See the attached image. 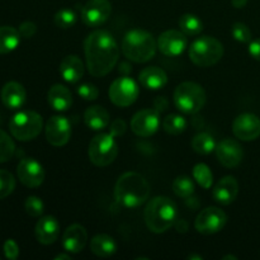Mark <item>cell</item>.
<instances>
[{
  "instance_id": "cell-1",
  "label": "cell",
  "mask_w": 260,
  "mask_h": 260,
  "mask_svg": "<svg viewBox=\"0 0 260 260\" xmlns=\"http://www.w3.org/2000/svg\"><path fill=\"white\" fill-rule=\"evenodd\" d=\"M86 68L90 75L103 78L108 75L118 62L119 47L107 30H94L84 42Z\"/></svg>"
},
{
  "instance_id": "cell-2",
  "label": "cell",
  "mask_w": 260,
  "mask_h": 260,
  "mask_svg": "<svg viewBox=\"0 0 260 260\" xmlns=\"http://www.w3.org/2000/svg\"><path fill=\"white\" fill-rule=\"evenodd\" d=\"M151 188L141 174L127 172L118 178L114 187V198L126 208H136L150 198Z\"/></svg>"
},
{
  "instance_id": "cell-3",
  "label": "cell",
  "mask_w": 260,
  "mask_h": 260,
  "mask_svg": "<svg viewBox=\"0 0 260 260\" xmlns=\"http://www.w3.org/2000/svg\"><path fill=\"white\" fill-rule=\"evenodd\" d=\"M177 216V205L164 196L152 198L144 211L145 223L154 234H162L169 230L172 226H174Z\"/></svg>"
},
{
  "instance_id": "cell-4",
  "label": "cell",
  "mask_w": 260,
  "mask_h": 260,
  "mask_svg": "<svg viewBox=\"0 0 260 260\" xmlns=\"http://www.w3.org/2000/svg\"><path fill=\"white\" fill-rule=\"evenodd\" d=\"M157 43L151 33L142 29H132L124 35L121 50L124 57L137 63L151 60L156 53Z\"/></svg>"
},
{
  "instance_id": "cell-5",
  "label": "cell",
  "mask_w": 260,
  "mask_h": 260,
  "mask_svg": "<svg viewBox=\"0 0 260 260\" xmlns=\"http://www.w3.org/2000/svg\"><path fill=\"white\" fill-rule=\"evenodd\" d=\"M223 46L216 38L202 36L197 38L189 47V58L200 68H210L222 58Z\"/></svg>"
},
{
  "instance_id": "cell-6",
  "label": "cell",
  "mask_w": 260,
  "mask_h": 260,
  "mask_svg": "<svg viewBox=\"0 0 260 260\" xmlns=\"http://www.w3.org/2000/svg\"><path fill=\"white\" fill-rule=\"evenodd\" d=\"M174 103L183 113H198L206 103L205 89L194 81H184L175 89Z\"/></svg>"
},
{
  "instance_id": "cell-7",
  "label": "cell",
  "mask_w": 260,
  "mask_h": 260,
  "mask_svg": "<svg viewBox=\"0 0 260 260\" xmlns=\"http://www.w3.org/2000/svg\"><path fill=\"white\" fill-rule=\"evenodd\" d=\"M43 119L35 111H22L15 113L9 122L10 134L19 141H30L41 134Z\"/></svg>"
},
{
  "instance_id": "cell-8",
  "label": "cell",
  "mask_w": 260,
  "mask_h": 260,
  "mask_svg": "<svg viewBox=\"0 0 260 260\" xmlns=\"http://www.w3.org/2000/svg\"><path fill=\"white\" fill-rule=\"evenodd\" d=\"M118 155V145L111 134L96 135L91 139L88 149L89 160L95 167L104 168L111 165Z\"/></svg>"
},
{
  "instance_id": "cell-9",
  "label": "cell",
  "mask_w": 260,
  "mask_h": 260,
  "mask_svg": "<svg viewBox=\"0 0 260 260\" xmlns=\"http://www.w3.org/2000/svg\"><path fill=\"white\" fill-rule=\"evenodd\" d=\"M140 89L136 81L128 76L116 79L109 86L108 95L112 103L121 108L132 106L139 98Z\"/></svg>"
},
{
  "instance_id": "cell-10",
  "label": "cell",
  "mask_w": 260,
  "mask_h": 260,
  "mask_svg": "<svg viewBox=\"0 0 260 260\" xmlns=\"http://www.w3.org/2000/svg\"><path fill=\"white\" fill-rule=\"evenodd\" d=\"M228 216L221 208L207 207L198 213L194 221V228L202 235H213L225 228Z\"/></svg>"
},
{
  "instance_id": "cell-11",
  "label": "cell",
  "mask_w": 260,
  "mask_h": 260,
  "mask_svg": "<svg viewBox=\"0 0 260 260\" xmlns=\"http://www.w3.org/2000/svg\"><path fill=\"white\" fill-rule=\"evenodd\" d=\"M111 13L109 0H89L81 9V20L88 27H99L108 20Z\"/></svg>"
},
{
  "instance_id": "cell-12",
  "label": "cell",
  "mask_w": 260,
  "mask_h": 260,
  "mask_svg": "<svg viewBox=\"0 0 260 260\" xmlns=\"http://www.w3.org/2000/svg\"><path fill=\"white\" fill-rule=\"evenodd\" d=\"M188 36L182 30L169 29L162 32L157 38V50L165 56L175 57L184 52L188 46Z\"/></svg>"
},
{
  "instance_id": "cell-13",
  "label": "cell",
  "mask_w": 260,
  "mask_h": 260,
  "mask_svg": "<svg viewBox=\"0 0 260 260\" xmlns=\"http://www.w3.org/2000/svg\"><path fill=\"white\" fill-rule=\"evenodd\" d=\"M17 175L23 185L28 188H37L45 180V169L33 157H24L18 164Z\"/></svg>"
},
{
  "instance_id": "cell-14",
  "label": "cell",
  "mask_w": 260,
  "mask_h": 260,
  "mask_svg": "<svg viewBox=\"0 0 260 260\" xmlns=\"http://www.w3.org/2000/svg\"><path fill=\"white\" fill-rule=\"evenodd\" d=\"M159 112L155 109H142L131 119V129L140 137H150L159 129Z\"/></svg>"
},
{
  "instance_id": "cell-15",
  "label": "cell",
  "mask_w": 260,
  "mask_h": 260,
  "mask_svg": "<svg viewBox=\"0 0 260 260\" xmlns=\"http://www.w3.org/2000/svg\"><path fill=\"white\" fill-rule=\"evenodd\" d=\"M46 139L52 146L60 147L69 142L71 137V126L68 118L62 116H52L46 123Z\"/></svg>"
},
{
  "instance_id": "cell-16",
  "label": "cell",
  "mask_w": 260,
  "mask_h": 260,
  "mask_svg": "<svg viewBox=\"0 0 260 260\" xmlns=\"http://www.w3.org/2000/svg\"><path fill=\"white\" fill-rule=\"evenodd\" d=\"M233 132L241 141H254L260 136V118L253 113L239 114L233 122Z\"/></svg>"
},
{
  "instance_id": "cell-17",
  "label": "cell",
  "mask_w": 260,
  "mask_h": 260,
  "mask_svg": "<svg viewBox=\"0 0 260 260\" xmlns=\"http://www.w3.org/2000/svg\"><path fill=\"white\" fill-rule=\"evenodd\" d=\"M216 156H217L220 164L225 168L233 169L241 162L244 157V150L238 141L233 139L222 140L216 145Z\"/></svg>"
},
{
  "instance_id": "cell-18",
  "label": "cell",
  "mask_w": 260,
  "mask_h": 260,
  "mask_svg": "<svg viewBox=\"0 0 260 260\" xmlns=\"http://www.w3.org/2000/svg\"><path fill=\"white\" fill-rule=\"evenodd\" d=\"M88 243V233L85 228L79 223L69 226L62 236V245L68 253L78 254L86 246Z\"/></svg>"
},
{
  "instance_id": "cell-19",
  "label": "cell",
  "mask_w": 260,
  "mask_h": 260,
  "mask_svg": "<svg viewBox=\"0 0 260 260\" xmlns=\"http://www.w3.org/2000/svg\"><path fill=\"white\" fill-rule=\"evenodd\" d=\"M239 194L238 180L231 175L223 177L212 189V197L217 203L229 206L236 200Z\"/></svg>"
},
{
  "instance_id": "cell-20",
  "label": "cell",
  "mask_w": 260,
  "mask_h": 260,
  "mask_svg": "<svg viewBox=\"0 0 260 260\" xmlns=\"http://www.w3.org/2000/svg\"><path fill=\"white\" fill-rule=\"evenodd\" d=\"M36 239L42 245H51L60 235V223L53 216H45L36 225Z\"/></svg>"
},
{
  "instance_id": "cell-21",
  "label": "cell",
  "mask_w": 260,
  "mask_h": 260,
  "mask_svg": "<svg viewBox=\"0 0 260 260\" xmlns=\"http://www.w3.org/2000/svg\"><path fill=\"white\" fill-rule=\"evenodd\" d=\"M0 98L8 109H19L20 107L24 106L27 93L22 84L17 81H9L3 86Z\"/></svg>"
},
{
  "instance_id": "cell-22",
  "label": "cell",
  "mask_w": 260,
  "mask_h": 260,
  "mask_svg": "<svg viewBox=\"0 0 260 260\" xmlns=\"http://www.w3.org/2000/svg\"><path fill=\"white\" fill-rule=\"evenodd\" d=\"M60 74L66 83L75 84L83 78L84 63L76 55H69L62 58L60 63Z\"/></svg>"
},
{
  "instance_id": "cell-23",
  "label": "cell",
  "mask_w": 260,
  "mask_h": 260,
  "mask_svg": "<svg viewBox=\"0 0 260 260\" xmlns=\"http://www.w3.org/2000/svg\"><path fill=\"white\" fill-rule=\"evenodd\" d=\"M139 80L144 88L149 89V90H159L167 85L168 75L161 68L149 66L140 73Z\"/></svg>"
},
{
  "instance_id": "cell-24",
  "label": "cell",
  "mask_w": 260,
  "mask_h": 260,
  "mask_svg": "<svg viewBox=\"0 0 260 260\" xmlns=\"http://www.w3.org/2000/svg\"><path fill=\"white\" fill-rule=\"evenodd\" d=\"M48 104L57 112H65L73 106V95L71 91L61 84H55L51 86L47 93Z\"/></svg>"
},
{
  "instance_id": "cell-25",
  "label": "cell",
  "mask_w": 260,
  "mask_h": 260,
  "mask_svg": "<svg viewBox=\"0 0 260 260\" xmlns=\"http://www.w3.org/2000/svg\"><path fill=\"white\" fill-rule=\"evenodd\" d=\"M109 113L101 106L89 107L84 113V122L93 131H101L109 124Z\"/></svg>"
},
{
  "instance_id": "cell-26",
  "label": "cell",
  "mask_w": 260,
  "mask_h": 260,
  "mask_svg": "<svg viewBox=\"0 0 260 260\" xmlns=\"http://www.w3.org/2000/svg\"><path fill=\"white\" fill-rule=\"evenodd\" d=\"M90 250L96 256L109 258L117 251L116 240L107 234H99L90 240Z\"/></svg>"
},
{
  "instance_id": "cell-27",
  "label": "cell",
  "mask_w": 260,
  "mask_h": 260,
  "mask_svg": "<svg viewBox=\"0 0 260 260\" xmlns=\"http://www.w3.org/2000/svg\"><path fill=\"white\" fill-rule=\"evenodd\" d=\"M20 33L10 25L0 27V55L9 53L14 51L20 43Z\"/></svg>"
},
{
  "instance_id": "cell-28",
  "label": "cell",
  "mask_w": 260,
  "mask_h": 260,
  "mask_svg": "<svg viewBox=\"0 0 260 260\" xmlns=\"http://www.w3.org/2000/svg\"><path fill=\"white\" fill-rule=\"evenodd\" d=\"M179 28L184 35L187 36H198L203 29V23L197 15L190 14H183L179 18Z\"/></svg>"
},
{
  "instance_id": "cell-29",
  "label": "cell",
  "mask_w": 260,
  "mask_h": 260,
  "mask_svg": "<svg viewBox=\"0 0 260 260\" xmlns=\"http://www.w3.org/2000/svg\"><path fill=\"white\" fill-rule=\"evenodd\" d=\"M192 149L194 150L197 154L201 155H208L216 149L215 139L211 136L210 134L206 132H201V134L196 135L192 140Z\"/></svg>"
},
{
  "instance_id": "cell-30",
  "label": "cell",
  "mask_w": 260,
  "mask_h": 260,
  "mask_svg": "<svg viewBox=\"0 0 260 260\" xmlns=\"http://www.w3.org/2000/svg\"><path fill=\"white\" fill-rule=\"evenodd\" d=\"M162 128L169 135H180L187 128V121L179 114H169L162 121Z\"/></svg>"
},
{
  "instance_id": "cell-31",
  "label": "cell",
  "mask_w": 260,
  "mask_h": 260,
  "mask_svg": "<svg viewBox=\"0 0 260 260\" xmlns=\"http://www.w3.org/2000/svg\"><path fill=\"white\" fill-rule=\"evenodd\" d=\"M173 192L180 198H189L194 193V183L187 175H179L173 182Z\"/></svg>"
},
{
  "instance_id": "cell-32",
  "label": "cell",
  "mask_w": 260,
  "mask_h": 260,
  "mask_svg": "<svg viewBox=\"0 0 260 260\" xmlns=\"http://www.w3.org/2000/svg\"><path fill=\"white\" fill-rule=\"evenodd\" d=\"M193 178L196 179V182L201 185V187L206 188H211L213 182V175L211 169L208 168V165L203 164V162H200V164L196 165L193 168Z\"/></svg>"
},
{
  "instance_id": "cell-33",
  "label": "cell",
  "mask_w": 260,
  "mask_h": 260,
  "mask_svg": "<svg viewBox=\"0 0 260 260\" xmlns=\"http://www.w3.org/2000/svg\"><path fill=\"white\" fill-rule=\"evenodd\" d=\"M15 152V145L12 137L0 129V164L9 161Z\"/></svg>"
},
{
  "instance_id": "cell-34",
  "label": "cell",
  "mask_w": 260,
  "mask_h": 260,
  "mask_svg": "<svg viewBox=\"0 0 260 260\" xmlns=\"http://www.w3.org/2000/svg\"><path fill=\"white\" fill-rule=\"evenodd\" d=\"M53 22H55L56 27L68 29L76 23V14L73 9H61L55 14Z\"/></svg>"
},
{
  "instance_id": "cell-35",
  "label": "cell",
  "mask_w": 260,
  "mask_h": 260,
  "mask_svg": "<svg viewBox=\"0 0 260 260\" xmlns=\"http://www.w3.org/2000/svg\"><path fill=\"white\" fill-rule=\"evenodd\" d=\"M15 188V179L12 173L0 169V200L12 194Z\"/></svg>"
},
{
  "instance_id": "cell-36",
  "label": "cell",
  "mask_w": 260,
  "mask_h": 260,
  "mask_svg": "<svg viewBox=\"0 0 260 260\" xmlns=\"http://www.w3.org/2000/svg\"><path fill=\"white\" fill-rule=\"evenodd\" d=\"M24 208L25 212L29 216H32V217H40L43 213V211H45V205H43L42 200L40 197L30 196V197H28L25 200Z\"/></svg>"
},
{
  "instance_id": "cell-37",
  "label": "cell",
  "mask_w": 260,
  "mask_h": 260,
  "mask_svg": "<svg viewBox=\"0 0 260 260\" xmlns=\"http://www.w3.org/2000/svg\"><path fill=\"white\" fill-rule=\"evenodd\" d=\"M231 33H233V37L236 41L241 43H250L251 42V32L249 29V27L244 23L238 22L233 25L231 28Z\"/></svg>"
},
{
  "instance_id": "cell-38",
  "label": "cell",
  "mask_w": 260,
  "mask_h": 260,
  "mask_svg": "<svg viewBox=\"0 0 260 260\" xmlns=\"http://www.w3.org/2000/svg\"><path fill=\"white\" fill-rule=\"evenodd\" d=\"M76 93L85 101H95L99 96V90L94 84L84 83L76 88Z\"/></svg>"
},
{
  "instance_id": "cell-39",
  "label": "cell",
  "mask_w": 260,
  "mask_h": 260,
  "mask_svg": "<svg viewBox=\"0 0 260 260\" xmlns=\"http://www.w3.org/2000/svg\"><path fill=\"white\" fill-rule=\"evenodd\" d=\"M3 249H4V254L7 259L15 260L19 256V246H18V244L13 239H8L4 243Z\"/></svg>"
},
{
  "instance_id": "cell-40",
  "label": "cell",
  "mask_w": 260,
  "mask_h": 260,
  "mask_svg": "<svg viewBox=\"0 0 260 260\" xmlns=\"http://www.w3.org/2000/svg\"><path fill=\"white\" fill-rule=\"evenodd\" d=\"M127 129V124L123 119H114L111 123V128H109V132H111L112 136L119 137L122 135H124Z\"/></svg>"
},
{
  "instance_id": "cell-41",
  "label": "cell",
  "mask_w": 260,
  "mask_h": 260,
  "mask_svg": "<svg viewBox=\"0 0 260 260\" xmlns=\"http://www.w3.org/2000/svg\"><path fill=\"white\" fill-rule=\"evenodd\" d=\"M19 33L23 38H30L37 32V25L33 22H23L19 25Z\"/></svg>"
},
{
  "instance_id": "cell-42",
  "label": "cell",
  "mask_w": 260,
  "mask_h": 260,
  "mask_svg": "<svg viewBox=\"0 0 260 260\" xmlns=\"http://www.w3.org/2000/svg\"><path fill=\"white\" fill-rule=\"evenodd\" d=\"M249 53H250L251 57L260 61V38L249 43Z\"/></svg>"
},
{
  "instance_id": "cell-43",
  "label": "cell",
  "mask_w": 260,
  "mask_h": 260,
  "mask_svg": "<svg viewBox=\"0 0 260 260\" xmlns=\"http://www.w3.org/2000/svg\"><path fill=\"white\" fill-rule=\"evenodd\" d=\"M246 4H248V0H233V5L235 8H238V9H241Z\"/></svg>"
},
{
  "instance_id": "cell-44",
  "label": "cell",
  "mask_w": 260,
  "mask_h": 260,
  "mask_svg": "<svg viewBox=\"0 0 260 260\" xmlns=\"http://www.w3.org/2000/svg\"><path fill=\"white\" fill-rule=\"evenodd\" d=\"M62 259H65V260H71L70 255H68V254H58V255L55 258V260H62Z\"/></svg>"
},
{
  "instance_id": "cell-45",
  "label": "cell",
  "mask_w": 260,
  "mask_h": 260,
  "mask_svg": "<svg viewBox=\"0 0 260 260\" xmlns=\"http://www.w3.org/2000/svg\"><path fill=\"white\" fill-rule=\"evenodd\" d=\"M222 259L223 260H225V259H234V260H236L238 258H236V256H234V255H226V256H223Z\"/></svg>"
},
{
  "instance_id": "cell-46",
  "label": "cell",
  "mask_w": 260,
  "mask_h": 260,
  "mask_svg": "<svg viewBox=\"0 0 260 260\" xmlns=\"http://www.w3.org/2000/svg\"><path fill=\"white\" fill-rule=\"evenodd\" d=\"M189 259H198V260H202V256H196V255H190Z\"/></svg>"
}]
</instances>
